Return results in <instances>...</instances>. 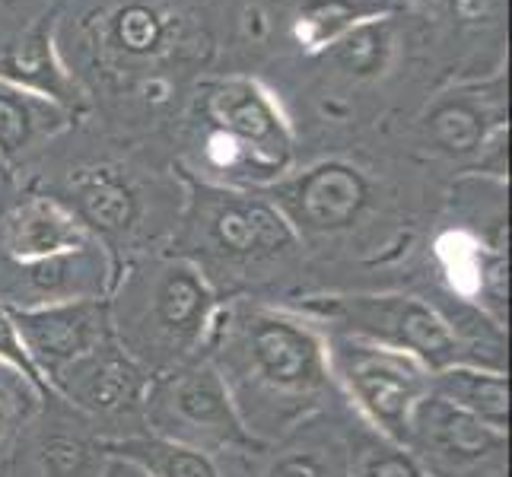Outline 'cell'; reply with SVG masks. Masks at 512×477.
Listing matches in <instances>:
<instances>
[{
	"instance_id": "12",
	"label": "cell",
	"mask_w": 512,
	"mask_h": 477,
	"mask_svg": "<svg viewBox=\"0 0 512 477\" xmlns=\"http://www.w3.org/2000/svg\"><path fill=\"white\" fill-rule=\"evenodd\" d=\"M150 376L140 369L118 341H109L86 357L67 363L51 376L48 388L55 401H67L74 411L90 417H118L140 411Z\"/></svg>"
},
{
	"instance_id": "9",
	"label": "cell",
	"mask_w": 512,
	"mask_h": 477,
	"mask_svg": "<svg viewBox=\"0 0 512 477\" xmlns=\"http://www.w3.org/2000/svg\"><path fill=\"white\" fill-rule=\"evenodd\" d=\"M10 312L29 357L45 382H51V376L61 373L67 363L115 341L109 299H77V303Z\"/></svg>"
},
{
	"instance_id": "24",
	"label": "cell",
	"mask_w": 512,
	"mask_h": 477,
	"mask_svg": "<svg viewBox=\"0 0 512 477\" xmlns=\"http://www.w3.org/2000/svg\"><path fill=\"white\" fill-rule=\"evenodd\" d=\"M357 20V7L350 0H309L299 16V35L309 45H325L347 32Z\"/></svg>"
},
{
	"instance_id": "3",
	"label": "cell",
	"mask_w": 512,
	"mask_h": 477,
	"mask_svg": "<svg viewBox=\"0 0 512 477\" xmlns=\"http://www.w3.org/2000/svg\"><path fill=\"white\" fill-rule=\"evenodd\" d=\"M312 322H328L325 331L350 334L369 344L408 353L430 373L449 366H487L449 315L433 299H420L408 293H382V296H319L299 309ZM490 369V366H487Z\"/></svg>"
},
{
	"instance_id": "11",
	"label": "cell",
	"mask_w": 512,
	"mask_h": 477,
	"mask_svg": "<svg viewBox=\"0 0 512 477\" xmlns=\"http://www.w3.org/2000/svg\"><path fill=\"white\" fill-rule=\"evenodd\" d=\"M207 115L217 125L220 137H229L233 153L229 163L242 156L252 175L271 179L290 159V134L274 105L252 83H223L207 99Z\"/></svg>"
},
{
	"instance_id": "28",
	"label": "cell",
	"mask_w": 512,
	"mask_h": 477,
	"mask_svg": "<svg viewBox=\"0 0 512 477\" xmlns=\"http://www.w3.org/2000/svg\"><path fill=\"white\" fill-rule=\"evenodd\" d=\"M455 10L465 16V20H481L493 10V0H455Z\"/></svg>"
},
{
	"instance_id": "26",
	"label": "cell",
	"mask_w": 512,
	"mask_h": 477,
	"mask_svg": "<svg viewBox=\"0 0 512 477\" xmlns=\"http://www.w3.org/2000/svg\"><path fill=\"white\" fill-rule=\"evenodd\" d=\"M42 395L35 388L20 379L10 369L0 366V449H4L13 433L23 427V420L32 414V401H39Z\"/></svg>"
},
{
	"instance_id": "20",
	"label": "cell",
	"mask_w": 512,
	"mask_h": 477,
	"mask_svg": "<svg viewBox=\"0 0 512 477\" xmlns=\"http://www.w3.org/2000/svg\"><path fill=\"white\" fill-rule=\"evenodd\" d=\"M51 125L55 121H48V115L39 112L32 96L0 80V156L4 159L23 156L32 147V140Z\"/></svg>"
},
{
	"instance_id": "2",
	"label": "cell",
	"mask_w": 512,
	"mask_h": 477,
	"mask_svg": "<svg viewBox=\"0 0 512 477\" xmlns=\"http://www.w3.org/2000/svg\"><path fill=\"white\" fill-rule=\"evenodd\" d=\"M220 306L214 280L191 258L134 264L109 293L115 341L150 379L201 357Z\"/></svg>"
},
{
	"instance_id": "22",
	"label": "cell",
	"mask_w": 512,
	"mask_h": 477,
	"mask_svg": "<svg viewBox=\"0 0 512 477\" xmlns=\"http://www.w3.org/2000/svg\"><path fill=\"white\" fill-rule=\"evenodd\" d=\"M112 42L125 55H153L166 42V23L163 16L147 4H128L115 13L112 20Z\"/></svg>"
},
{
	"instance_id": "8",
	"label": "cell",
	"mask_w": 512,
	"mask_h": 477,
	"mask_svg": "<svg viewBox=\"0 0 512 477\" xmlns=\"http://www.w3.org/2000/svg\"><path fill=\"white\" fill-rule=\"evenodd\" d=\"M115 277V264L99 239L35 261L0 258V303L7 309H42L77 299H109Z\"/></svg>"
},
{
	"instance_id": "25",
	"label": "cell",
	"mask_w": 512,
	"mask_h": 477,
	"mask_svg": "<svg viewBox=\"0 0 512 477\" xmlns=\"http://www.w3.org/2000/svg\"><path fill=\"white\" fill-rule=\"evenodd\" d=\"M0 366L10 369V373H16L20 379H26L42 398H51L48 382L42 379L39 369H35L29 350H26V344L20 338V328H16V322H13V312L4 303H0ZM51 401H55V398H51Z\"/></svg>"
},
{
	"instance_id": "19",
	"label": "cell",
	"mask_w": 512,
	"mask_h": 477,
	"mask_svg": "<svg viewBox=\"0 0 512 477\" xmlns=\"http://www.w3.org/2000/svg\"><path fill=\"white\" fill-rule=\"evenodd\" d=\"M347 446L353 477H427L408 449L369 430L366 423L357 430L347 427Z\"/></svg>"
},
{
	"instance_id": "23",
	"label": "cell",
	"mask_w": 512,
	"mask_h": 477,
	"mask_svg": "<svg viewBox=\"0 0 512 477\" xmlns=\"http://www.w3.org/2000/svg\"><path fill=\"white\" fill-rule=\"evenodd\" d=\"M0 74H7L13 80H20L32 90H42L48 96H58L64 99V77L51 67V55H48V45L42 35H35L26 45L13 48L0 61Z\"/></svg>"
},
{
	"instance_id": "1",
	"label": "cell",
	"mask_w": 512,
	"mask_h": 477,
	"mask_svg": "<svg viewBox=\"0 0 512 477\" xmlns=\"http://www.w3.org/2000/svg\"><path fill=\"white\" fill-rule=\"evenodd\" d=\"M207 360L233 398L255 443L271 446L296 423L325 411L334 379L325 331L296 309L233 299L220 306Z\"/></svg>"
},
{
	"instance_id": "27",
	"label": "cell",
	"mask_w": 512,
	"mask_h": 477,
	"mask_svg": "<svg viewBox=\"0 0 512 477\" xmlns=\"http://www.w3.org/2000/svg\"><path fill=\"white\" fill-rule=\"evenodd\" d=\"M99 477H147L144 471H140L134 462H128V458L121 455H109L102 452V465H99Z\"/></svg>"
},
{
	"instance_id": "7",
	"label": "cell",
	"mask_w": 512,
	"mask_h": 477,
	"mask_svg": "<svg viewBox=\"0 0 512 477\" xmlns=\"http://www.w3.org/2000/svg\"><path fill=\"white\" fill-rule=\"evenodd\" d=\"M198 226L210 258L245 271L284 261L296 245V233L284 214L271 201L245 194L217 191L201 198Z\"/></svg>"
},
{
	"instance_id": "10",
	"label": "cell",
	"mask_w": 512,
	"mask_h": 477,
	"mask_svg": "<svg viewBox=\"0 0 512 477\" xmlns=\"http://www.w3.org/2000/svg\"><path fill=\"white\" fill-rule=\"evenodd\" d=\"M271 204L284 214L296 236H331L344 233L363 217L369 207V182L347 163H322L280 185Z\"/></svg>"
},
{
	"instance_id": "6",
	"label": "cell",
	"mask_w": 512,
	"mask_h": 477,
	"mask_svg": "<svg viewBox=\"0 0 512 477\" xmlns=\"http://www.w3.org/2000/svg\"><path fill=\"white\" fill-rule=\"evenodd\" d=\"M427 477H506L509 433L423 395L404 439Z\"/></svg>"
},
{
	"instance_id": "15",
	"label": "cell",
	"mask_w": 512,
	"mask_h": 477,
	"mask_svg": "<svg viewBox=\"0 0 512 477\" xmlns=\"http://www.w3.org/2000/svg\"><path fill=\"white\" fill-rule=\"evenodd\" d=\"M64 204L99 242L125 236L140 214L137 191L115 166H93L70 175V198Z\"/></svg>"
},
{
	"instance_id": "13",
	"label": "cell",
	"mask_w": 512,
	"mask_h": 477,
	"mask_svg": "<svg viewBox=\"0 0 512 477\" xmlns=\"http://www.w3.org/2000/svg\"><path fill=\"white\" fill-rule=\"evenodd\" d=\"M322 414H312L264 446L242 477H353L347 427H325Z\"/></svg>"
},
{
	"instance_id": "14",
	"label": "cell",
	"mask_w": 512,
	"mask_h": 477,
	"mask_svg": "<svg viewBox=\"0 0 512 477\" xmlns=\"http://www.w3.org/2000/svg\"><path fill=\"white\" fill-rule=\"evenodd\" d=\"M96 242V236L80 223V217L58 198L20 201L0 220V258L4 261H35L61 252H74Z\"/></svg>"
},
{
	"instance_id": "16",
	"label": "cell",
	"mask_w": 512,
	"mask_h": 477,
	"mask_svg": "<svg viewBox=\"0 0 512 477\" xmlns=\"http://www.w3.org/2000/svg\"><path fill=\"white\" fill-rule=\"evenodd\" d=\"M427 395L509 433V382L503 369L468 363L439 369V373H430Z\"/></svg>"
},
{
	"instance_id": "5",
	"label": "cell",
	"mask_w": 512,
	"mask_h": 477,
	"mask_svg": "<svg viewBox=\"0 0 512 477\" xmlns=\"http://www.w3.org/2000/svg\"><path fill=\"white\" fill-rule=\"evenodd\" d=\"M325 353L334 385L357 408L366 427L404 446L417 401L430 392V369L408 353L338 331H325Z\"/></svg>"
},
{
	"instance_id": "21",
	"label": "cell",
	"mask_w": 512,
	"mask_h": 477,
	"mask_svg": "<svg viewBox=\"0 0 512 477\" xmlns=\"http://www.w3.org/2000/svg\"><path fill=\"white\" fill-rule=\"evenodd\" d=\"M388 48H392L388 29L382 23H366L341 35L338 45H334V61L353 77H373L385 67Z\"/></svg>"
},
{
	"instance_id": "17",
	"label": "cell",
	"mask_w": 512,
	"mask_h": 477,
	"mask_svg": "<svg viewBox=\"0 0 512 477\" xmlns=\"http://www.w3.org/2000/svg\"><path fill=\"white\" fill-rule=\"evenodd\" d=\"M99 452L121 455L134 462L147 477H229V468L220 455L194 449L156 433H128L115 439H102Z\"/></svg>"
},
{
	"instance_id": "18",
	"label": "cell",
	"mask_w": 512,
	"mask_h": 477,
	"mask_svg": "<svg viewBox=\"0 0 512 477\" xmlns=\"http://www.w3.org/2000/svg\"><path fill=\"white\" fill-rule=\"evenodd\" d=\"M427 134L449 156H471L487 144V115L478 102L449 96L436 102L427 115Z\"/></svg>"
},
{
	"instance_id": "4",
	"label": "cell",
	"mask_w": 512,
	"mask_h": 477,
	"mask_svg": "<svg viewBox=\"0 0 512 477\" xmlns=\"http://www.w3.org/2000/svg\"><path fill=\"white\" fill-rule=\"evenodd\" d=\"M140 417L147 433L163 439H175L194 449H204L220 458H255L264 446L255 443L252 433L236 411L217 366L207 353L182 366L169 369L163 376L147 382Z\"/></svg>"
}]
</instances>
